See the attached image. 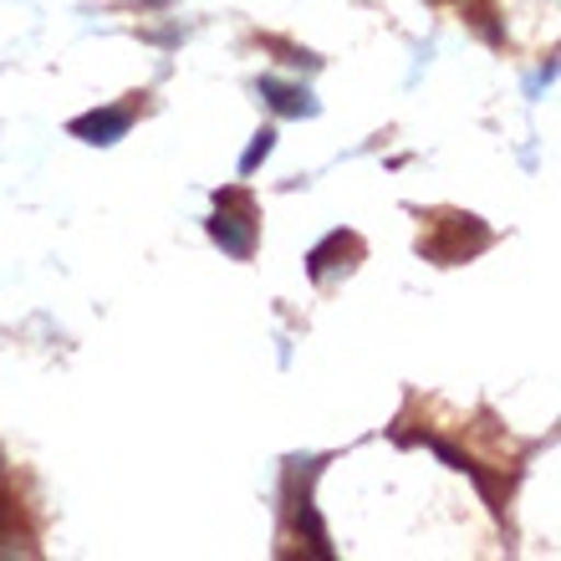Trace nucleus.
Masks as SVG:
<instances>
[{"label": "nucleus", "instance_id": "obj_1", "mask_svg": "<svg viewBox=\"0 0 561 561\" xmlns=\"http://www.w3.org/2000/svg\"><path fill=\"white\" fill-rule=\"evenodd\" d=\"M72 134L82 138V144H118V138L128 134V113H123V107H98V113H82V118L72 123Z\"/></svg>", "mask_w": 561, "mask_h": 561}, {"label": "nucleus", "instance_id": "obj_2", "mask_svg": "<svg viewBox=\"0 0 561 561\" xmlns=\"http://www.w3.org/2000/svg\"><path fill=\"white\" fill-rule=\"evenodd\" d=\"M209 236L220 240V245L236 255V261H245V255H251V245H255V240H251V225L236 220V215H225V209L215 215V220H209Z\"/></svg>", "mask_w": 561, "mask_h": 561}, {"label": "nucleus", "instance_id": "obj_3", "mask_svg": "<svg viewBox=\"0 0 561 561\" xmlns=\"http://www.w3.org/2000/svg\"><path fill=\"white\" fill-rule=\"evenodd\" d=\"M261 92L271 98V107H276V113H291V118L317 113V103H311L307 88H286V82H276V77H266V82H261Z\"/></svg>", "mask_w": 561, "mask_h": 561}, {"label": "nucleus", "instance_id": "obj_4", "mask_svg": "<svg viewBox=\"0 0 561 561\" xmlns=\"http://www.w3.org/2000/svg\"><path fill=\"white\" fill-rule=\"evenodd\" d=\"M271 148H276V128H261V134H255V144L245 148V159H240V174H255V163L266 159Z\"/></svg>", "mask_w": 561, "mask_h": 561}]
</instances>
